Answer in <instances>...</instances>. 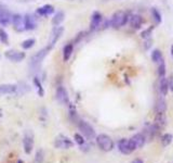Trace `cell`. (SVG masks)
I'll return each mask as SVG.
<instances>
[{"mask_svg": "<svg viewBox=\"0 0 173 163\" xmlns=\"http://www.w3.org/2000/svg\"><path fill=\"white\" fill-rule=\"evenodd\" d=\"M96 144H98V148L105 152L112 151L113 148H114V141L106 134H100L96 137Z\"/></svg>", "mask_w": 173, "mask_h": 163, "instance_id": "cell-1", "label": "cell"}, {"mask_svg": "<svg viewBox=\"0 0 173 163\" xmlns=\"http://www.w3.org/2000/svg\"><path fill=\"white\" fill-rule=\"evenodd\" d=\"M77 124H78V128L83 134L84 137H87L88 139H93V138L95 137V131H94V128L88 123V122L81 121V120H80V121L77 122Z\"/></svg>", "mask_w": 173, "mask_h": 163, "instance_id": "cell-2", "label": "cell"}, {"mask_svg": "<svg viewBox=\"0 0 173 163\" xmlns=\"http://www.w3.org/2000/svg\"><path fill=\"white\" fill-rule=\"evenodd\" d=\"M128 21V15L122 11L116 12V13L113 15L112 20H110V25L114 26V27H121L123 26Z\"/></svg>", "mask_w": 173, "mask_h": 163, "instance_id": "cell-3", "label": "cell"}, {"mask_svg": "<svg viewBox=\"0 0 173 163\" xmlns=\"http://www.w3.org/2000/svg\"><path fill=\"white\" fill-rule=\"evenodd\" d=\"M118 149L123 154H131L135 150V147L133 146L132 141L130 139H120L118 141Z\"/></svg>", "mask_w": 173, "mask_h": 163, "instance_id": "cell-4", "label": "cell"}, {"mask_svg": "<svg viewBox=\"0 0 173 163\" xmlns=\"http://www.w3.org/2000/svg\"><path fill=\"white\" fill-rule=\"evenodd\" d=\"M54 146L60 149H68L74 146V142L71 141L69 138L64 137V136H59V137L55 139Z\"/></svg>", "mask_w": 173, "mask_h": 163, "instance_id": "cell-5", "label": "cell"}, {"mask_svg": "<svg viewBox=\"0 0 173 163\" xmlns=\"http://www.w3.org/2000/svg\"><path fill=\"white\" fill-rule=\"evenodd\" d=\"M49 50H50V48H49V47H47V48H43L42 50L38 51V52H37L36 55H33V58L30 59V64L34 65V67L40 64L41 61H42V60L46 58V55H48Z\"/></svg>", "mask_w": 173, "mask_h": 163, "instance_id": "cell-6", "label": "cell"}, {"mask_svg": "<svg viewBox=\"0 0 173 163\" xmlns=\"http://www.w3.org/2000/svg\"><path fill=\"white\" fill-rule=\"evenodd\" d=\"M144 135L146 140H152L153 138H155L156 136L159 134V126L157 124L149 125L147 128L144 129V132L142 133Z\"/></svg>", "mask_w": 173, "mask_h": 163, "instance_id": "cell-7", "label": "cell"}, {"mask_svg": "<svg viewBox=\"0 0 173 163\" xmlns=\"http://www.w3.org/2000/svg\"><path fill=\"white\" fill-rule=\"evenodd\" d=\"M12 22L15 31L17 32H22L25 30V24H24V18L21 14H14L12 15Z\"/></svg>", "mask_w": 173, "mask_h": 163, "instance_id": "cell-8", "label": "cell"}, {"mask_svg": "<svg viewBox=\"0 0 173 163\" xmlns=\"http://www.w3.org/2000/svg\"><path fill=\"white\" fill-rule=\"evenodd\" d=\"M56 99L62 104H68V92H67V90L63 86H60L56 89Z\"/></svg>", "mask_w": 173, "mask_h": 163, "instance_id": "cell-9", "label": "cell"}, {"mask_svg": "<svg viewBox=\"0 0 173 163\" xmlns=\"http://www.w3.org/2000/svg\"><path fill=\"white\" fill-rule=\"evenodd\" d=\"M5 55L11 61H14V62H20L22 60L25 58V53L24 52H20V51H15V50H9L6 51Z\"/></svg>", "mask_w": 173, "mask_h": 163, "instance_id": "cell-10", "label": "cell"}, {"mask_svg": "<svg viewBox=\"0 0 173 163\" xmlns=\"http://www.w3.org/2000/svg\"><path fill=\"white\" fill-rule=\"evenodd\" d=\"M130 140L132 141L135 149H140V148H142L146 142V139H145V137H144L143 134H135L132 138H130Z\"/></svg>", "mask_w": 173, "mask_h": 163, "instance_id": "cell-11", "label": "cell"}, {"mask_svg": "<svg viewBox=\"0 0 173 163\" xmlns=\"http://www.w3.org/2000/svg\"><path fill=\"white\" fill-rule=\"evenodd\" d=\"M63 31H64V28L62 27V26H56V27L54 28V31L52 32V35H51V40H50V46H49V48L51 49L54 46L55 43L59 40L60 37L63 34Z\"/></svg>", "mask_w": 173, "mask_h": 163, "instance_id": "cell-12", "label": "cell"}, {"mask_svg": "<svg viewBox=\"0 0 173 163\" xmlns=\"http://www.w3.org/2000/svg\"><path fill=\"white\" fill-rule=\"evenodd\" d=\"M12 21V15L8 10L0 9V24L1 25H9V23Z\"/></svg>", "mask_w": 173, "mask_h": 163, "instance_id": "cell-13", "label": "cell"}, {"mask_svg": "<svg viewBox=\"0 0 173 163\" xmlns=\"http://www.w3.org/2000/svg\"><path fill=\"white\" fill-rule=\"evenodd\" d=\"M17 86L13 84H3L0 85V95H12L16 92Z\"/></svg>", "mask_w": 173, "mask_h": 163, "instance_id": "cell-14", "label": "cell"}, {"mask_svg": "<svg viewBox=\"0 0 173 163\" xmlns=\"http://www.w3.org/2000/svg\"><path fill=\"white\" fill-rule=\"evenodd\" d=\"M23 146H24L25 152L27 154H29L33 150V147H34V139H33V136H30L29 134H26L23 139Z\"/></svg>", "mask_w": 173, "mask_h": 163, "instance_id": "cell-15", "label": "cell"}, {"mask_svg": "<svg viewBox=\"0 0 173 163\" xmlns=\"http://www.w3.org/2000/svg\"><path fill=\"white\" fill-rule=\"evenodd\" d=\"M24 24H25V30H28V31L35 30L37 26L36 20H35L34 16L30 15V14H26V15L24 16Z\"/></svg>", "mask_w": 173, "mask_h": 163, "instance_id": "cell-16", "label": "cell"}, {"mask_svg": "<svg viewBox=\"0 0 173 163\" xmlns=\"http://www.w3.org/2000/svg\"><path fill=\"white\" fill-rule=\"evenodd\" d=\"M101 22H102V14L98 13V12H94L93 15L91 18V28L92 30H95L100 26Z\"/></svg>", "mask_w": 173, "mask_h": 163, "instance_id": "cell-17", "label": "cell"}, {"mask_svg": "<svg viewBox=\"0 0 173 163\" xmlns=\"http://www.w3.org/2000/svg\"><path fill=\"white\" fill-rule=\"evenodd\" d=\"M53 12H54V8L51 5H46L37 10V13L40 15H49V14H52Z\"/></svg>", "mask_w": 173, "mask_h": 163, "instance_id": "cell-18", "label": "cell"}, {"mask_svg": "<svg viewBox=\"0 0 173 163\" xmlns=\"http://www.w3.org/2000/svg\"><path fill=\"white\" fill-rule=\"evenodd\" d=\"M73 51H74V46L71 44H68V45H66V46L64 47V49H63V60L65 61V62L68 61L69 58L71 57Z\"/></svg>", "mask_w": 173, "mask_h": 163, "instance_id": "cell-19", "label": "cell"}, {"mask_svg": "<svg viewBox=\"0 0 173 163\" xmlns=\"http://www.w3.org/2000/svg\"><path fill=\"white\" fill-rule=\"evenodd\" d=\"M130 24L133 28H139L143 24V18L141 15H133L130 18Z\"/></svg>", "mask_w": 173, "mask_h": 163, "instance_id": "cell-20", "label": "cell"}, {"mask_svg": "<svg viewBox=\"0 0 173 163\" xmlns=\"http://www.w3.org/2000/svg\"><path fill=\"white\" fill-rule=\"evenodd\" d=\"M156 113H166L167 110V104L163 99H159L156 104Z\"/></svg>", "mask_w": 173, "mask_h": 163, "instance_id": "cell-21", "label": "cell"}, {"mask_svg": "<svg viewBox=\"0 0 173 163\" xmlns=\"http://www.w3.org/2000/svg\"><path fill=\"white\" fill-rule=\"evenodd\" d=\"M159 88H160V92H161L162 96H166L167 92H168V89H169V83H168V80L166 79V77H161Z\"/></svg>", "mask_w": 173, "mask_h": 163, "instance_id": "cell-22", "label": "cell"}, {"mask_svg": "<svg viewBox=\"0 0 173 163\" xmlns=\"http://www.w3.org/2000/svg\"><path fill=\"white\" fill-rule=\"evenodd\" d=\"M63 21H64V12H62V11H57V13L55 14L54 18H53L52 23L54 24V25L59 26L60 24H61Z\"/></svg>", "mask_w": 173, "mask_h": 163, "instance_id": "cell-23", "label": "cell"}, {"mask_svg": "<svg viewBox=\"0 0 173 163\" xmlns=\"http://www.w3.org/2000/svg\"><path fill=\"white\" fill-rule=\"evenodd\" d=\"M160 140H161V145L163 146V147H167V146H169L171 142H172L173 136L171 135V134H164Z\"/></svg>", "mask_w": 173, "mask_h": 163, "instance_id": "cell-24", "label": "cell"}, {"mask_svg": "<svg viewBox=\"0 0 173 163\" xmlns=\"http://www.w3.org/2000/svg\"><path fill=\"white\" fill-rule=\"evenodd\" d=\"M152 60H153L154 62H161L162 61V53L160 50H158V49H156V50L153 51V53H152Z\"/></svg>", "mask_w": 173, "mask_h": 163, "instance_id": "cell-25", "label": "cell"}, {"mask_svg": "<svg viewBox=\"0 0 173 163\" xmlns=\"http://www.w3.org/2000/svg\"><path fill=\"white\" fill-rule=\"evenodd\" d=\"M35 45V39L34 38H28L22 43V48L23 49H30Z\"/></svg>", "mask_w": 173, "mask_h": 163, "instance_id": "cell-26", "label": "cell"}, {"mask_svg": "<svg viewBox=\"0 0 173 163\" xmlns=\"http://www.w3.org/2000/svg\"><path fill=\"white\" fill-rule=\"evenodd\" d=\"M0 42L2 43V44H6V45H8V43H9L8 34L6 33L5 30H2V28H0Z\"/></svg>", "mask_w": 173, "mask_h": 163, "instance_id": "cell-27", "label": "cell"}, {"mask_svg": "<svg viewBox=\"0 0 173 163\" xmlns=\"http://www.w3.org/2000/svg\"><path fill=\"white\" fill-rule=\"evenodd\" d=\"M34 84H35V86H36L37 90H38V94L40 95V97H42L43 95H44V92H43V88H42V85H41V83H40V80H39L38 78H35Z\"/></svg>", "mask_w": 173, "mask_h": 163, "instance_id": "cell-28", "label": "cell"}, {"mask_svg": "<svg viewBox=\"0 0 173 163\" xmlns=\"http://www.w3.org/2000/svg\"><path fill=\"white\" fill-rule=\"evenodd\" d=\"M164 74H166V64L163 61H161L159 62V67H158V75L160 77H164Z\"/></svg>", "mask_w": 173, "mask_h": 163, "instance_id": "cell-29", "label": "cell"}, {"mask_svg": "<svg viewBox=\"0 0 173 163\" xmlns=\"http://www.w3.org/2000/svg\"><path fill=\"white\" fill-rule=\"evenodd\" d=\"M74 139H75V141L77 142L78 145H83L84 144V139H83V137H82L80 134H78V133H76L75 135H74Z\"/></svg>", "mask_w": 173, "mask_h": 163, "instance_id": "cell-30", "label": "cell"}, {"mask_svg": "<svg viewBox=\"0 0 173 163\" xmlns=\"http://www.w3.org/2000/svg\"><path fill=\"white\" fill-rule=\"evenodd\" d=\"M153 16H154V18L156 20V22H158V23H159V22L161 21V16H160L159 12H158L156 9L153 10Z\"/></svg>", "mask_w": 173, "mask_h": 163, "instance_id": "cell-31", "label": "cell"}, {"mask_svg": "<svg viewBox=\"0 0 173 163\" xmlns=\"http://www.w3.org/2000/svg\"><path fill=\"white\" fill-rule=\"evenodd\" d=\"M42 157H43V153L41 150H39L38 152H37V156H36V163H42Z\"/></svg>", "mask_w": 173, "mask_h": 163, "instance_id": "cell-32", "label": "cell"}, {"mask_svg": "<svg viewBox=\"0 0 173 163\" xmlns=\"http://www.w3.org/2000/svg\"><path fill=\"white\" fill-rule=\"evenodd\" d=\"M132 163H144V162L142 159H134V160L132 161Z\"/></svg>", "mask_w": 173, "mask_h": 163, "instance_id": "cell-33", "label": "cell"}, {"mask_svg": "<svg viewBox=\"0 0 173 163\" xmlns=\"http://www.w3.org/2000/svg\"><path fill=\"white\" fill-rule=\"evenodd\" d=\"M18 163H23V162H22V161H18Z\"/></svg>", "mask_w": 173, "mask_h": 163, "instance_id": "cell-34", "label": "cell"}, {"mask_svg": "<svg viewBox=\"0 0 173 163\" xmlns=\"http://www.w3.org/2000/svg\"><path fill=\"white\" fill-rule=\"evenodd\" d=\"M172 55H173V47H172Z\"/></svg>", "mask_w": 173, "mask_h": 163, "instance_id": "cell-35", "label": "cell"}]
</instances>
